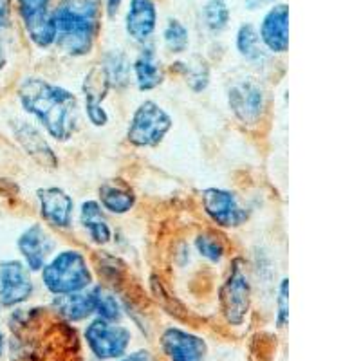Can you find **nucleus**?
I'll list each match as a JSON object with an SVG mask.
<instances>
[{
	"mask_svg": "<svg viewBox=\"0 0 361 361\" xmlns=\"http://www.w3.org/2000/svg\"><path fill=\"white\" fill-rule=\"evenodd\" d=\"M11 24V0H0V31Z\"/></svg>",
	"mask_w": 361,
	"mask_h": 361,
	"instance_id": "30",
	"label": "nucleus"
},
{
	"mask_svg": "<svg viewBox=\"0 0 361 361\" xmlns=\"http://www.w3.org/2000/svg\"><path fill=\"white\" fill-rule=\"evenodd\" d=\"M54 45L63 54L82 58L92 53L102 29L99 0H60L53 8Z\"/></svg>",
	"mask_w": 361,
	"mask_h": 361,
	"instance_id": "2",
	"label": "nucleus"
},
{
	"mask_svg": "<svg viewBox=\"0 0 361 361\" xmlns=\"http://www.w3.org/2000/svg\"><path fill=\"white\" fill-rule=\"evenodd\" d=\"M40 215L47 226L56 230H69L74 221V199L58 186L40 188L37 192Z\"/></svg>",
	"mask_w": 361,
	"mask_h": 361,
	"instance_id": "14",
	"label": "nucleus"
},
{
	"mask_svg": "<svg viewBox=\"0 0 361 361\" xmlns=\"http://www.w3.org/2000/svg\"><path fill=\"white\" fill-rule=\"evenodd\" d=\"M132 74H134V82L137 89L148 92V90L157 89L164 82V69L161 66V60L157 56L156 45L143 44L140 54L135 56L132 63Z\"/></svg>",
	"mask_w": 361,
	"mask_h": 361,
	"instance_id": "17",
	"label": "nucleus"
},
{
	"mask_svg": "<svg viewBox=\"0 0 361 361\" xmlns=\"http://www.w3.org/2000/svg\"><path fill=\"white\" fill-rule=\"evenodd\" d=\"M85 343L99 361L119 360L127 354L132 341L130 329L118 322H107L94 318L83 331Z\"/></svg>",
	"mask_w": 361,
	"mask_h": 361,
	"instance_id": "7",
	"label": "nucleus"
},
{
	"mask_svg": "<svg viewBox=\"0 0 361 361\" xmlns=\"http://www.w3.org/2000/svg\"><path fill=\"white\" fill-rule=\"evenodd\" d=\"M17 6L29 40L40 49H47L54 45L51 0H17Z\"/></svg>",
	"mask_w": 361,
	"mask_h": 361,
	"instance_id": "10",
	"label": "nucleus"
},
{
	"mask_svg": "<svg viewBox=\"0 0 361 361\" xmlns=\"http://www.w3.org/2000/svg\"><path fill=\"white\" fill-rule=\"evenodd\" d=\"M80 224L87 231L90 240L98 246H105L114 237L111 224L105 217V212L98 201L82 202V206H80Z\"/></svg>",
	"mask_w": 361,
	"mask_h": 361,
	"instance_id": "19",
	"label": "nucleus"
},
{
	"mask_svg": "<svg viewBox=\"0 0 361 361\" xmlns=\"http://www.w3.org/2000/svg\"><path fill=\"white\" fill-rule=\"evenodd\" d=\"M15 137L18 140V143L24 147V150L27 154L35 157V159L40 161L42 164H49L53 169L56 164V157L53 154V148L49 147L45 135L35 127L33 123H27V121H18V125L15 127Z\"/></svg>",
	"mask_w": 361,
	"mask_h": 361,
	"instance_id": "20",
	"label": "nucleus"
},
{
	"mask_svg": "<svg viewBox=\"0 0 361 361\" xmlns=\"http://www.w3.org/2000/svg\"><path fill=\"white\" fill-rule=\"evenodd\" d=\"M157 27V8L154 0H130L125 13V31L137 44H147Z\"/></svg>",
	"mask_w": 361,
	"mask_h": 361,
	"instance_id": "16",
	"label": "nucleus"
},
{
	"mask_svg": "<svg viewBox=\"0 0 361 361\" xmlns=\"http://www.w3.org/2000/svg\"><path fill=\"white\" fill-rule=\"evenodd\" d=\"M163 44L172 54H185L190 45V31L179 18H169L163 29Z\"/></svg>",
	"mask_w": 361,
	"mask_h": 361,
	"instance_id": "27",
	"label": "nucleus"
},
{
	"mask_svg": "<svg viewBox=\"0 0 361 361\" xmlns=\"http://www.w3.org/2000/svg\"><path fill=\"white\" fill-rule=\"evenodd\" d=\"M260 42L271 54H286L289 49V6L276 2L266 11L260 20Z\"/></svg>",
	"mask_w": 361,
	"mask_h": 361,
	"instance_id": "12",
	"label": "nucleus"
},
{
	"mask_svg": "<svg viewBox=\"0 0 361 361\" xmlns=\"http://www.w3.org/2000/svg\"><path fill=\"white\" fill-rule=\"evenodd\" d=\"M230 8L224 0H208L202 6V22L212 33H222L230 24Z\"/></svg>",
	"mask_w": 361,
	"mask_h": 361,
	"instance_id": "28",
	"label": "nucleus"
},
{
	"mask_svg": "<svg viewBox=\"0 0 361 361\" xmlns=\"http://www.w3.org/2000/svg\"><path fill=\"white\" fill-rule=\"evenodd\" d=\"M228 107L238 123L257 127L267 111V90L259 78L244 76L228 87Z\"/></svg>",
	"mask_w": 361,
	"mask_h": 361,
	"instance_id": "6",
	"label": "nucleus"
},
{
	"mask_svg": "<svg viewBox=\"0 0 361 361\" xmlns=\"http://www.w3.org/2000/svg\"><path fill=\"white\" fill-rule=\"evenodd\" d=\"M202 209L206 217L214 222L217 228L233 230L238 226L246 224L250 219V209L240 202L238 195L231 190L224 188H206L201 192Z\"/></svg>",
	"mask_w": 361,
	"mask_h": 361,
	"instance_id": "8",
	"label": "nucleus"
},
{
	"mask_svg": "<svg viewBox=\"0 0 361 361\" xmlns=\"http://www.w3.org/2000/svg\"><path fill=\"white\" fill-rule=\"evenodd\" d=\"M4 345H6L4 334H2V331H0V356H2V353H4Z\"/></svg>",
	"mask_w": 361,
	"mask_h": 361,
	"instance_id": "35",
	"label": "nucleus"
},
{
	"mask_svg": "<svg viewBox=\"0 0 361 361\" xmlns=\"http://www.w3.org/2000/svg\"><path fill=\"white\" fill-rule=\"evenodd\" d=\"M235 47H237L238 54L253 66L266 62L267 54H269L260 42L257 27L253 24H243L238 27L237 37H235Z\"/></svg>",
	"mask_w": 361,
	"mask_h": 361,
	"instance_id": "23",
	"label": "nucleus"
},
{
	"mask_svg": "<svg viewBox=\"0 0 361 361\" xmlns=\"http://www.w3.org/2000/svg\"><path fill=\"white\" fill-rule=\"evenodd\" d=\"M111 90L102 67L96 66L89 71V74L83 80V111L87 119L94 127H105L109 123V112L103 107V102L107 98V92Z\"/></svg>",
	"mask_w": 361,
	"mask_h": 361,
	"instance_id": "15",
	"label": "nucleus"
},
{
	"mask_svg": "<svg viewBox=\"0 0 361 361\" xmlns=\"http://www.w3.org/2000/svg\"><path fill=\"white\" fill-rule=\"evenodd\" d=\"M116 361H157V357L154 356L150 350H135V353H130V354H125L123 357H119V360Z\"/></svg>",
	"mask_w": 361,
	"mask_h": 361,
	"instance_id": "31",
	"label": "nucleus"
},
{
	"mask_svg": "<svg viewBox=\"0 0 361 361\" xmlns=\"http://www.w3.org/2000/svg\"><path fill=\"white\" fill-rule=\"evenodd\" d=\"M99 67H102L111 89H125L130 83L132 62L123 51L112 49L105 53Z\"/></svg>",
	"mask_w": 361,
	"mask_h": 361,
	"instance_id": "22",
	"label": "nucleus"
},
{
	"mask_svg": "<svg viewBox=\"0 0 361 361\" xmlns=\"http://www.w3.org/2000/svg\"><path fill=\"white\" fill-rule=\"evenodd\" d=\"M35 295L33 273L22 260L0 262V305L17 307Z\"/></svg>",
	"mask_w": 361,
	"mask_h": 361,
	"instance_id": "9",
	"label": "nucleus"
},
{
	"mask_svg": "<svg viewBox=\"0 0 361 361\" xmlns=\"http://www.w3.org/2000/svg\"><path fill=\"white\" fill-rule=\"evenodd\" d=\"M90 293H92V300H94L96 318L114 322V324L121 322V318H123V309L119 305L114 293L109 291V289L103 288V286H92V288H90Z\"/></svg>",
	"mask_w": 361,
	"mask_h": 361,
	"instance_id": "25",
	"label": "nucleus"
},
{
	"mask_svg": "<svg viewBox=\"0 0 361 361\" xmlns=\"http://www.w3.org/2000/svg\"><path fill=\"white\" fill-rule=\"evenodd\" d=\"M40 279L44 288L53 296L87 291L94 286V273L85 253L80 250H62L54 253L42 267Z\"/></svg>",
	"mask_w": 361,
	"mask_h": 361,
	"instance_id": "3",
	"label": "nucleus"
},
{
	"mask_svg": "<svg viewBox=\"0 0 361 361\" xmlns=\"http://www.w3.org/2000/svg\"><path fill=\"white\" fill-rule=\"evenodd\" d=\"M172 69L185 78L186 85H188L193 92H202V90L209 85V67L202 58L193 56L190 58V60L176 62Z\"/></svg>",
	"mask_w": 361,
	"mask_h": 361,
	"instance_id": "24",
	"label": "nucleus"
},
{
	"mask_svg": "<svg viewBox=\"0 0 361 361\" xmlns=\"http://www.w3.org/2000/svg\"><path fill=\"white\" fill-rule=\"evenodd\" d=\"M289 320V280L282 279L279 286V296H276V325L280 329L286 327Z\"/></svg>",
	"mask_w": 361,
	"mask_h": 361,
	"instance_id": "29",
	"label": "nucleus"
},
{
	"mask_svg": "<svg viewBox=\"0 0 361 361\" xmlns=\"http://www.w3.org/2000/svg\"><path fill=\"white\" fill-rule=\"evenodd\" d=\"M279 0H244V6H246L250 11H257V9H264L266 6L276 4Z\"/></svg>",
	"mask_w": 361,
	"mask_h": 361,
	"instance_id": "32",
	"label": "nucleus"
},
{
	"mask_svg": "<svg viewBox=\"0 0 361 361\" xmlns=\"http://www.w3.org/2000/svg\"><path fill=\"white\" fill-rule=\"evenodd\" d=\"M18 99L54 141L66 143L78 130L80 103L71 90L40 76H27L18 87Z\"/></svg>",
	"mask_w": 361,
	"mask_h": 361,
	"instance_id": "1",
	"label": "nucleus"
},
{
	"mask_svg": "<svg viewBox=\"0 0 361 361\" xmlns=\"http://www.w3.org/2000/svg\"><path fill=\"white\" fill-rule=\"evenodd\" d=\"M193 244H195V250H197V253L201 255L202 259L212 264H221L226 257V251H228L226 250L224 238L209 230L201 231L195 237Z\"/></svg>",
	"mask_w": 361,
	"mask_h": 361,
	"instance_id": "26",
	"label": "nucleus"
},
{
	"mask_svg": "<svg viewBox=\"0 0 361 361\" xmlns=\"http://www.w3.org/2000/svg\"><path fill=\"white\" fill-rule=\"evenodd\" d=\"M53 307L67 322H83L94 316V300H92L90 288L89 291L54 296Z\"/></svg>",
	"mask_w": 361,
	"mask_h": 361,
	"instance_id": "21",
	"label": "nucleus"
},
{
	"mask_svg": "<svg viewBox=\"0 0 361 361\" xmlns=\"http://www.w3.org/2000/svg\"><path fill=\"white\" fill-rule=\"evenodd\" d=\"M161 349L170 361H204L208 354L204 338L179 327L164 329L161 334Z\"/></svg>",
	"mask_w": 361,
	"mask_h": 361,
	"instance_id": "13",
	"label": "nucleus"
},
{
	"mask_svg": "<svg viewBox=\"0 0 361 361\" xmlns=\"http://www.w3.org/2000/svg\"><path fill=\"white\" fill-rule=\"evenodd\" d=\"M172 127V116L154 99H145L132 112L127 127V141L135 148H156L163 143Z\"/></svg>",
	"mask_w": 361,
	"mask_h": 361,
	"instance_id": "4",
	"label": "nucleus"
},
{
	"mask_svg": "<svg viewBox=\"0 0 361 361\" xmlns=\"http://www.w3.org/2000/svg\"><path fill=\"white\" fill-rule=\"evenodd\" d=\"M17 247L25 267L31 273H40L42 267L54 255L56 240H54L53 235L49 233V230L45 226L37 222V224H31L22 231L17 240Z\"/></svg>",
	"mask_w": 361,
	"mask_h": 361,
	"instance_id": "11",
	"label": "nucleus"
},
{
	"mask_svg": "<svg viewBox=\"0 0 361 361\" xmlns=\"http://www.w3.org/2000/svg\"><path fill=\"white\" fill-rule=\"evenodd\" d=\"M219 304L228 324L233 327L244 325L251 309V282L243 259L231 262L230 273L219 289Z\"/></svg>",
	"mask_w": 361,
	"mask_h": 361,
	"instance_id": "5",
	"label": "nucleus"
},
{
	"mask_svg": "<svg viewBox=\"0 0 361 361\" xmlns=\"http://www.w3.org/2000/svg\"><path fill=\"white\" fill-rule=\"evenodd\" d=\"M4 63H6V54H4V49H2V45H0V71H2Z\"/></svg>",
	"mask_w": 361,
	"mask_h": 361,
	"instance_id": "34",
	"label": "nucleus"
},
{
	"mask_svg": "<svg viewBox=\"0 0 361 361\" xmlns=\"http://www.w3.org/2000/svg\"><path fill=\"white\" fill-rule=\"evenodd\" d=\"M121 2H123V0H107V2H105V8H107L109 17H114L116 13H118L119 6H121Z\"/></svg>",
	"mask_w": 361,
	"mask_h": 361,
	"instance_id": "33",
	"label": "nucleus"
},
{
	"mask_svg": "<svg viewBox=\"0 0 361 361\" xmlns=\"http://www.w3.org/2000/svg\"><path fill=\"white\" fill-rule=\"evenodd\" d=\"M98 202L112 215H125L135 206V193L123 180H107L98 190Z\"/></svg>",
	"mask_w": 361,
	"mask_h": 361,
	"instance_id": "18",
	"label": "nucleus"
}]
</instances>
